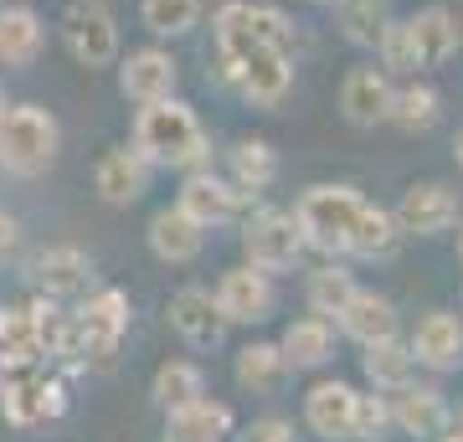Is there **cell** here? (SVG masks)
I'll return each mask as SVG.
<instances>
[{
	"label": "cell",
	"mask_w": 463,
	"mask_h": 442,
	"mask_svg": "<svg viewBox=\"0 0 463 442\" xmlns=\"http://www.w3.org/2000/svg\"><path fill=\"white\" fill-rule=\"evenodd\" d=\"M129 149L149 170H206L212 165V134L201 129V118L191 103H181L175 93L160 103H139L134 114Z\"/></svg>",
	"instance_id": "obj_1"
},
{
	"label": "cell",
	"mask_w": 463,
	"mask_h": 442,
	"mask_svg": "<svg viewBox=\"0 0 463 442\" xmlns=\"http://www.w3.org/2000/svg\"><path fill=\"white\" fill-rule=\"evenodd\" d=\"M62 155V124L42 103H5L0 114V170L32 181Z\"/></svg>",
	"instance_id": "obj_2"
},
{
	"label": "cell",
	"mask_w": 463,
	"mask_h": 442,
	"mask_svg": "<svg viewBox=\"0 0 463 442\" xmlns=\"http://www.w3.org/2000/svg\"><path fill=\"white\" fill-rule=\"evenodd\" d=\"M361 206H365V196L345 181L309 185V191L294 201V221H298L304 247H315V252H325V258H340L350 227H355V216H361Z\"/></svg>",
	"instance_id": "obj_3"
},
{
	"label": "cell",
	"mask_w": 463,
	"mask_h": 442,
	"mask_svg": "<svg viewBox=\"0 0 463 442\" xmlns=\"http://www.w3.org/2000/svg\"><path fill=\"white\" fill-rule=\"evenodd\" d=\"M0 417L21 432L67 417V386L52 365H0Z\"/></svg>",
	"instance_id": "obj_4"
},
{
	"label": "cell",
	"mask_w": 463,
	"mask_h": 442,
	"mask_svg": "<svg viewBox=\"0 0 463 442\" xmlns=\"http://www.w3.org/2000/svg\"><path fill=\"white\" fill-rule=\"evenodd\" d=\"M72 319H78V340H83V365L114 371L118 344H124L129 319H134L129 294H124V288H93V294L83 298V309H72Z\"/></svg>",
	"instance_id": "obj_5"
},
{
	"label": "cell",
	"mask_w": 463,
	"mask_h": 442,
	"mask_svg": "<svg viewBox=\"0 0 463 442\" xmlns=\"http://www.w3.org/2000/svg\"><path fill=\"white\" fill-rule=\"evenodd\" d=\"M304 237H298V221L294 212H279V206H258L252 216H242V258L268 273V278H279V273H294L298 262H304Z\"/></svg>",
	"instance_id": "obj_6"
},
{
	"label": "cell",
	"mask_w": 463,
	"mask_h": 442,
	"mask_svg": "<svg viewBox=\"0 0 463 442\" xmlns=\"http://www.w3.org/2000/svg\"><path fill=\"white\" fill-rule=\"evenodd\" d=\"M57 32H62V47L72 52V62L88 67V72L118 62V21L109 11V0H72V5H62Z\"/></svg>",
	"instance_id": "obj_7"
},
{
	"label": "cell",
	"mask_w": 463,
	"mask_h": 442,
	"mask_svg": "<svg viewBox=\"0 0 463 442\" xmlns=\"http://www.w3.org/2000/svg\"><path fill=\"white\" fill-rule=\"evenodd\" d=\"M26 283L42 298H78L93 288V258L72 242H47L26 258Z\"/></svg>",
	"instance_id": "obj_8"
},
{
	"label": "cell",
	"mask_w": 463,
	"mask_h": 442,
	"mask_svg": "<svg viewBox=\"0 0 463 442\" xmlns=\"http://www.w3.org/2000/svg\"><path fill=\"white\" fill-rule=\"evenodd\" d=\"M212 298H216V309H222L227 324H263V319H273V309H279V288H273V278L258 273L252 262L227 268V273L216 278Z\"/></svg>",
	"instance_id": "obj_9"
},
{
	"label": "cell",
	"mask_w": 463,
	"mask_h": 442,
	"mask_svg": "<svg viewBox=\"0 0 463 442\" xmlns=\"http://www.w3.org/2000/svg\"><path fill=\"white\" fill-rule=\"evenodd\" d=\"M175 206H181V212L191 216L201 231H216V227H227V221H237V216H242L248 196H242L227 175H216L212 165H206V170H185Z\"/></svg>",
	"instance_id": "obj_10"
},
{
	"label": "cell",
	"mask_w": 463,
	"mask_h": 442,
	"mask_svg": "<svg viewBox=\"0 0 463 442\" xmlns=\"http://www.w3.org/2000/svg\"><path fill=\"white\" fill-rule=\"evenodd\" d=\"M402 237H443L458 227V191L443 181H412L392 206Z\"/></svg>",
	"instance_id": "obj_11"
},
{
	"label": "cell",
	"mask_w": 463,
	"mask_h": 442,
	"mask_svg": "<svg viewBox=\"0 0 463 442\" xmlns=\"http://www.w3.org/2000/svg\"><path fill=\"white\" fill-rule=\"evenodd\" d=\"M294 88V57L288 47H252L237 72H232V93L248 99L252 108H279Z\"/></svg>",
	"instance_id": "obj_12"
},
{
	"label": "cell",
	"mask_w": 463,
	"mask_h": 442,
	"mask_svg": "<svg viewBox=\"0 0 463 442\" xmlns=\"http://www.w3.org/2000/svg\"><path fill=\"white\" fill-rule=\"evenodd\" d=\"M170 329L181 334L191 350H222L227 344V319H222V309H216V298L206 283H185V288H175L170 294Z\"/></svg>",
	"instance_id": "obj_13"
},
{
	"label": "cell",
	"mask_w": 463,
	"mask_h": 442,
	"mask_svg": "<svg viewBox=\"0 0 463 442\" xmlns=\"http://www.w3.org/2000/svg\"><path fill=\"white\" fill-rule=\"evenodd\" d=\"M402 26H407V42H412L417 72H438V67H448L453 57H458V47H463V26H458V16H453L448 5H422V11H412Z\"/></svg>",
	"instance_id": "obj_14"
},
{
	"label": "cell",
	"mask_w": 463,
	"mask_h": 442,
	"mask_svg": "<svg viewBox=\"0 0 463 442\" xmlns=\"http://www.w3.org/2000/svg\"><path fill=\"white\" fill-rule=\"evenodd\" d=\"M386 401H392V432H402V437H412V442H438L448 432V422H453V407H448V396L438 386L407 381Z\"/></svg>",
	"instance_id": "obj_15"
},
{
	"label": "cell",
	"mask_w": 463,
	"mask_h": 442,
	"mask_svg": "<svg viewBox=\"0 0 463 442\" xmlns=\"http://www.w3.org/2000/svg\"><path fill=\"white\" fill-rule=\"evenodd\" d=\"M407 350H412V361L422 365V371H432V376H453V371H463V319L448 309H432L417 319L412 340H407Z\"/></svg>",
	"instance_id": "obj_16"
},
{
	"label": "cell",
	"mask_w": 463,
	"mask_h": 442,
	"mask_svg": "<svg viewBox=\"0 0 463 442\" xmlns=\"http://www.w3.org/2000/svg\"><path fill=\"white\" fill-rule=\"evenodd\" d=\"M392 88H397V78H392L386 67H376V62L350 67L345 78H340V114H345V124H355V129H376V124H386Z\"/></svg>",
	"instance_id": "obj_17"
},
{
	"label": "cell",
	"mask_w": 463,
	"mask_h": 442,
	"mask_svg": "<svg viewBox=\"0 0 463 442\" xmlns=\"http://www.w3.org/2000/svg\"><path fill=\"white\" fill-rule=\"evenodd\" d=\"M181 67L165 47H134L129 57H118V93L129 103H160L175 93Z\"/></svg>",
	"instance_id": "obj_18"
},
{
	"label": "cell",
	"mask_w": 463,
	"mask_h": 442,
	"mask_svg": "<svg viewBox=\"0 0 463 442\" xmlns=\"http://www.w3.org/2000/svg\"><path fill=\"white\" fill-rule=\"evenodd\" d=\"M304 422L319 442H350V427H355V386L350 381H315L309 396H304Z\"/></svg>",
	"instance_id": "obj_19"
},
{
	"label": "cell",
	"mask_w": 463,
	"mask_h": 442,
	"mask_svg": "<svg viewBox=\"0 0 463 442\" xmlns=\"http://www.w3.org/2000/svg\"><path fill=\"white\" fill-rule=\"evenodd\" d=\"M397 324H402L397 298L376 294V288H355V294H350V304L335 314V329H340L345 340H355V344L392 340V334H397Z\"/></svg>",
	"instance_id": "obj_20"
},
{
	"label": "cell",
	"mask_w": 463,
	"mask_h": 442,
	"mask_svg": "<svg viewBox=\"0 0 463 442\" xmlns=\"http://www.w3.org/2000/svg\"><path fill=\"white\" fill-rule=\"evenodd\" d=\"M42 47H47V21L36 16L26 0L0 5V67L26 72V67H36Z\"/></svg>",
	"instance_id": "obj_21"
},
{
	"label": "cell",
	"mask_w": 463,
	"mask_h": 442,
	"mask_svg": "<svg viewBox=\"0 0 463 442\" xmlns=\"http://www.w3.org/2000/svg\"><path fill=\"white\" fill-rule=\"evenodd\" d=\"M149 252L165 262V268H185V262L201 258V247H206V231L181 212V206H160V212L149 216Z\"/></svg>",
	"instance_id": "obj_22"
},
{
	"label": "cell",
	"mask_w": 463,
	"mask_h": 442,
	"mask_svg": "<svg viewBox=\"0 0 463 442\" xmlns=\"http://www.w3.org/2000/svg\"><path fill=\"white\" fill-rule=\"evenodd\" d=\"M149 175H155V170H149L129 145H114L99 165H93V191H99L109 206H134V201L149 191Z\"/></svg>",
	"instance_id": "obj_23"
},
{
	"label": "cell",
	"mask_w": 463,
	"mask_h": 442,
	"mask_svg": "<svg viewBox=\"0 0 463 442\" xmlns=\"http://www.w3.org/2000/svg\"><path fill=\"white\" fill-rule=\"evenodd\" d=\"M279 149L268 145V139H258V134H248V139H237V145L227 149V181L242 191V196H263V191H273L279 185Z\"/></svg>",
	"instance_id": "obj_24"
},
{
	"label": "cell",
	"mask_w": 463,
	"mask_h": 442,
	"mask_svg": "<svg viewBox=\"0 0 463 442\" xmlns=\"http://www.w3.org/2000/svg\"><path fill=\"white\" fill-rule=\"evenodd\" d=\"M335 334H340V329H335L330 319H319V314L294 319V324L279 334V350H283V361H288V371H325V365L335 361Z\"/></svg>",
	"instance_id": "obj_25"
},
{
	"label": "cell",
	"mask_w": 463,
	"mask_h": 442,
	"mask_svg": "<svg viewBox=\"0 0 463 442\" xmlns=\"http://www.w3.org/2000/svg\"><path fill=\"white\" fill-rule=\"evenodd\" d=\"M232 376H237V386H242L248 396H279L294 371H288V361H283L279 340H252V344L237 350Z\"/></svg>",
	"instance_id": "obj_26"
},
{
	"label": "cell",
	"mask_w": 463,
	"mask_h": 442,
	"mask_svg": "<svg viewBox=\"0 0 463 442\" xmlns=\"http://www.w3.org/2000/svg\"><path fill=\"white\" fill-rule=\"evenodd\" d=\"M232 427H237V417H232L227 401L201 396L191 407L165 411V437L160 442H222V437H232Z\"/></svg>",
	"instance_id": "obj_27"
},
{
	"label": "cell",
	"mask_w": 463,
	"mask_h": 442,
	"mask_svg": "<svg viewBox=\"0 0 463 442\" xmlns=\"http://www.w3.org/2000/svg\"><path fill=\"white\" fill-rule=\"evenodd\" d=\"M386 124H397L402 134H428L443 124V93L422 78H402L392 88V108H386Z\"/></svg>",
	"instance_id": "obj_28"
},
{
	"label": "cell",
	"mask_w": 463,
	"mask_h": 442,
	"mask_svg": "<svg viewBox=\"0 0 463 442\" xmlns=\"http://www.w3.org/2000/svg\"><path fill=\"white\" fill-rule=\"evenodd\" d=\"M407 242L397 227V216L386 212V206H376V201H365L361 216H355V227H350L345 237V252L350 258H365V262H386L397 258V247Z\"/></svg>",
	"instance_id": "obj_29"
},
{
	"label": "cell",
	"mask_w": 463,
	"mask_h": 442,
	"mask_svg": "<svg viewBox=\"0 0 463 442\" xmlns=\"http://www.w3.org/2000/svg\"><path fill=\"white\" fill-rule=\"evenodd\" d=\"M361 376L371 381V391H381V396L402 391V386L417 376V361H412V350H407V340L392 334V340L361 344Z\"/></svg>",
	"instance_id": "obj_30"
},
{
	"label": "cell",
	"mask_w": 463,
	"mask_h": 442,
	"mask_svg": "<svg viewBox=\"0 0 463 442\" xmlns=\"http://www.w3.org/2000/svg\"><path fill=\"white\" fill-rule=\"evenodd\" d=\"M361 283H355V273H350L345 262H319L315 273H309V283H304V304H309V314H319V319H330L350 304V294H355Z\"/></svg>",
	"instance_id": "obj_31"
},
{
	"label": "cell",
	"mask_w": 463,
	"mask_h": 442,
	"mask_svg": "<svg viewBox=\"0 0 463 442\" xmlns=\"http://www.w3.org/2000/svg\"><path fill=\"white\" fill-rule=\"evenodd\" d=\"M206 396V371L196 361H165L149 381V401L160 411H175V407H191Z\"/></svg>",
	"instance_id": "obj_32"
},
{
	"label": "cell",
	"mask_w": 463,
	"mask_h": 442,
	"mask_svg": "<svg viewBox=\"0 0 463 442\" xmlns=\"http://www.w3.org/2000/svg\"><path fill=\"white\" fill-rule=\"evenodd\" d=\"M201 0H139V26L155 42H181L201 26Z\"/></svg>",
	"instance_id": "obj_33"
},
{
	"label": "cell",
	"mask_w": 463,
	"mask_h": 442,
	"mask_svg": "<svg viewBox=\"0 0 463 442\" xmlns=\"http://www.w3.org/2000/svg\"><path fill=\"white\" fill-rule=\"evenodd\" d=\"M330 11H335L340 36H345L350 47H365V52H376L381 32H386V21H392L386 0H335Z\"/></svg>",
	"instance_id": "obj_34"
},
{
	"label": "cell",
	"mask_w": 463,
	"mask_h": 442,
	"mask_svg": "<svg viewBox=\"0 0 463 442\" xmlns=\"http://www.w3.org/2000/svg\"><path fill=\"white\" fill-rule=\"evenodd\" d=\"M0 365H47L26 304H0Z\"/></svg>",
	"instance_id": "obj_35"
},
{
	"label": "cell",
	"mask_w": 463,
	"mask_h": 442,
	"mask_svg": "<svg viewBox=\"0 0 463 442\" xmlns=\"http://www.w3.org/2000/svg\"><path fill=\"white\" fill-rule=\"evenodd\" d=\"M392 432V401L381 391H355V427H350V442H386Z\"/></svg>",
	"instance_id": "obj_36"
},
{
	"label": "cell",
	"mask_w": 463,
	"mask_h": 442,
	"mask_svg": "<svg viewBox=\"0 0 463 442\" xmlns=\"http://www.w3.org/2000/svg\"><path fill=\"white\" fill-rule=\"evenodd\" d=\"M376 67H386L392 78H417L412 42H407V26H402V21H386V32H381V42H376Z\"/></svg>",
	"instance_id": "obj_37"
},
{
	"label": "cell",
	"mask_w": 463,
	"mask_h": 442,
	"mask_svg": "<svg viewBox=\"0 0 463 442\" xmlns=\"http://www.w3.org/2000/svg\"><path fill=\"white\" fill-rule=\"evenodd\" d=\"M21 252H26V227H21L16 212H5V206H0V273H5V268H16Z\"/></svg>",
	"instance_id": "obj_38"
},
{
	"label": "cell",
	"mask_w": 463,
	"mask_h": 442,
	"mask_svg": "<svg viewBox=\"0 0 463 442\" xmlns=\"http://www.w3.org/2000/svg\"><path fill=\"white\" fill-rule=\"evenodd\" d=\"M242 442H298V437H294V422H283V417H258V422L242 432Z\"/></svg>",
	"instance_id": "obj_39"
},
{
	"label": "cell",
	"mask_w": 463,
	"mask_h": 442,
	"mask_svg": "<svg viewBox=\"0 0 463 442\" xmlns=\"http://www.w3.org/2000/svg\"><path fill=\"white\" fill-rule=\"evenodd\" d=\"M438 442H463V427H458V422H448V432H443Z\"/></svg>",
	"instance_id": "obj_40"
},
{
	"label": "cell",
	"mask_w": 463,
	"mask_h": 442,
	"mask_svg": "<svg viewBox=\"0 0 463 442\" xmlns=\"http://www.w3.org/2000/svg\"><path fill=\"white\" fill-rule=\"evenodd\" d=\"M453 160H458V170H463V129L453 134Z\"/></svg>",
	"instance_id": "obj_41"
},
{
	"label": "cell",
	"mask_w": 463,
	"mask_h": 442,
	"mask_svg": "<svg viewBox=\"0 0 463 442\" xmlns=\"http://www.w3.org/2000/svg\"><path fill=\"white\" fill-rule=\"evenodd\" d=\"M458 262H463V227H458Z\"/></svg>",
	"instance_id": "obj_42"
},
{
	"label": "cell",
	"mask_w": 463,
	"mask_h": 442,
	"mask_svg": "<svg viewBox=\"0 0 463 442\" xmlns=\"http://www.w3.org/2000/svg\"><path fill=\"white\" fill-rule=\"evenodd\" d=\"M309 5H335V0H309Z\"/></svg>",
	"instance_id": "obj_43"
},
{
	"label": "cell",
	"mask_w": 463,
	"mask_h": 442,
	"mask_svg": "<svg viewBox=\"0 0 463 442\" xmlns=\"http://www.w3.org/2000/svg\"><path fill=\"white\" fill-rule=\"evenodd\" d=\"M0 114H5V93H0Z\"/></svg>",
	"instance_id": "obj_44"
},
{
	"label": "cell",
	"mask_w": 463,
	"mask_h": 442,
	"mask_svg": "<svg viewBox=\"0 0 463 442\" xmlns=\"http://www.w3.org/2000/svg\"><path fill=\"white\" fill-rule=\"evenodd\" d=\"M458 427H463V417H458Z\"/></svg>",
	"instance_id": "obj_45"
},
{
	"label": "cell",
	"mask_w": 463,
	"mask_h": 442,
	"mask_svg": "<svg viewBox=\"0 0 463 442\" xmlns=\"http://www.w3.org/2000/svg\"><path fill=\"white\" fill-rule=\"evenodd\" d=\"M458 298H463V294H458Z\"/></svg>",
	"instance_id": "obj_46"
}]
</instances>
